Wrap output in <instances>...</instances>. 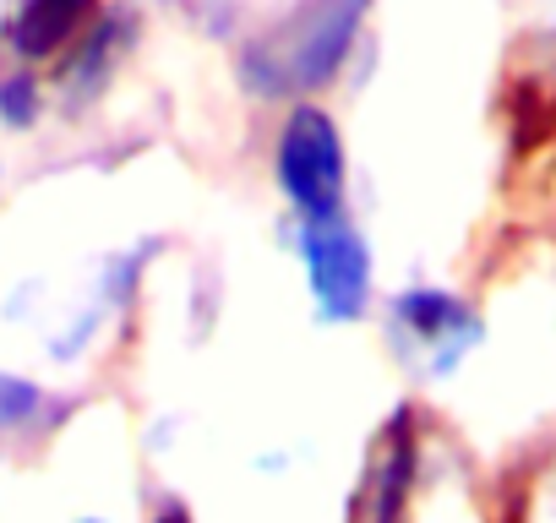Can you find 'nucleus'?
Returning <instances> with one entry per match:
<instances>
[{"mask_svg": "<svg viewBox=\"0 0 556 523\" xmlns=\"http://www.w3.org/2000/svg\"><path fill=\"white\" fill-rule=\"evenodd\" d=\"M377 0H290L235 55V77L262 104H306L350 72Z\"/></svg>", "mask_w": 556, "mask_h": 523, "instance_id": "f257e3e1", "label": "nucleus"}, {"mask_svg": "<svg viewBox=\"0 0 556 523\" xmlns=\"http://www.w3.org/2000/svg\"><path fill=\"white\" fill-rule=\"evenodd\" d=\"M290 256L306 284V306L323 328H355L377 306V251L355 213L333 218H285Z\"/></svg>", "mask_w": 556, "mask_h": 523, "instance_id": "f03ea898", "label": "nucleus"}, {"mask_svg": "<svg viewBox=\"0 0 556 523\" xmlns=\"http://www.w3.org/2000/svg\"><path fill=\"white\" fill-rule=\"evenodd\" d=\"M382 333L415 382H447L480 355L485 311L447 284H404L382 306Z\"/></svg>", "mask_w": 556, "mask_h": 523, "instance_id": "7ed1b4c3", "label": "nucleus"}, {"mask_svg": "<svg viewBox=\"0 0 556 523\" xmlns=\"http://www.w3.org/2000/svg\"><path fill=\"white\" fill-rule=\"evenodd\" d=\"M273 191L290 218H333L350 213V142L323 104H290L273 137Z\"/></svg>", "mask_w": 556, "mask_h": 523, "instance_id": "20e7f679", "label": "nucleus"}, {"mask_svg": "<svg viewBox=\"0 0 556 523\" xmlns=\"http://www.w3.org/2000/svg\"><path fill=\"white\" fill-rule=\"evenodd\" d=\"M153 256H159V240H137V245L110 251V256L99 262L93 279H88V290L66 306V317H61V322L50 328V339H45L50 360H61V366L83 360V355L137 306L142 279H148V268H153Z\"/></svg>", "mask_w": 556, "mask_h": 523, "instance_id": "39448f33", "label": "nucleus"}, {"mask_svg": "<svg viewBox=\"0 0 556 523\" xmlns=\"http://www.w3.org/2000/svg\"><path fill=\"white\" fill-rule=\"evenodd\" d=\"M415 474H420V436H415V414L399 409L371 447V463L350 501V523H409Z\"/></svg>", "mask_w": 556, "mask_h": 523, "instance_id": "423d86ee", "label": "nucleus"}, {"mask_svg": "<svg viewBox=\"0 0 556 523\" xmlns=\"http://www.w3.org/2000/svg\"><path fill=\"white\" fill-rule=\"evenodd\" d=\"M131 44H137V12H131V7H104V12L88 23V34L55 61V93H61V110L77 115V110L99 104L104 88L115 82L121 61L131 55Z\"/></svg>", "mask_w": 556, "mask_h": 523, "instance_id": "0eeeda50", "label": "nucleus"}, {"mask_svg": "<svg viewBox=\"0 0 556 523\" xmlns=\"http://www.w3.org/2000/svg\"><path fill=\"white\" fill-rule=\"evenodd\" d=\"M93 17H99V0H17V12L7 23V50L23 66L61 61L88 34Z\"/></svg>", "mask_w": 556, "mask_h": 523, "instance_id": "6e6552de", "label": "nucleus"}, {"mask_svg": "<svg viewBox=\"0 0 556 523\" xmlns=\"http://www.w3.org/2000/svg\"><path fill=\"white\" fill-rule=\"evenodd\" d=\"M66 414L72 398L50 393L23 371H0V436H50L55 425H66Z\"/></svg>", "mask_w": 556, "mask_h": 523, "instance_id": "1a4fd4ad", "label": "nucleus"}, {"mask_svg": "<svg viewBox=\"0 0 556 523\" xmlns=\"http://www.w3.org/2000/svg\"><path fill=\"white\" fill-rule=\"evenodd\" d=\"M45 120V88L34 77V66H12L7 77H0V126L7 131H34Z\"/></svg>", "mask_w": 556, "mask_h": 523, "instance_id": "9d476101", "label": "nucleus"}, {"mask_svg": "<svg viewBox=\"0 0 556 523\" xmlns=\"http://www.w3.org/2000/svg\"><path fill=\"white\" fill-rule=\"evenodd\" d=\"M153 523H197V518L186 512V501H175V496H164V501H159V512H153Z\"/></svg>", "mask_w": 556, "mask_h": 523, "instance_id": "9b49d317", "label": "nucleus"}, {"mask_svg": "<svg viewBox=\"0 0 556 523\" xmlns=\"http://www.w3.org/2000/svg\"><path fill=\"white\" fill-rule=\"evenodd\" d=\"M77 523H110V518H77Z\"/></svg>", "mask_w": 556, "mask_h": 523, "instance_id": "f8f14e48", "label": "nucleus"}, {"mask_svg": "<svg viewBox=\"0 0 556 523\" xmlns=\"http://www.w3.org/2000/svg\"><path fill=\"white\" fill-rule=\"evenodd\" d=\"M545 523H556V496H551V518H545Z\"/></svg>", "mask_w": 556, "mask_h": 523, "instance_id": "ddd939ff", "label": "nucleus"}]
</instances>
